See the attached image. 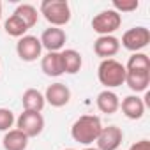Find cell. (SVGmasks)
Returning <instances> with one entry per match:
<instances>
[{
  "label": "cell",
  "mask_w": 150,
  "mask_h": 150,
  "mask_svg": "<svg viewBox=\"0 0 150 150\" xmlns=\"http://www.w3.org/2000/svg\"><path fill=\"white\" fill-rule=\"evenodd\" d=\"M39 14L44 16V20L51 27H64L71 21V6L67 0H42Z\"/></svg>",
  "instance_id": "3"
},
{
  "label": "cell",
  "mask_w": 150,
  "mask_h": 150,
  "mask_svg": "<svg viewBox=\"0 0 150 150\" xmlns=\"http://www.w3.org/2000/svg\"><path fill=\"white\" fill-rule=\"evenodd\" d=\"M129 150H150V141L148 139H139L129 146Z\"/></svg>",
  "instance_id": "24"
},
{
  "label": "cell",
  "mask_w": 150,
  "mask_h": 150,
  "mask_svg": "<svg viewBox=\"0 0 150 150\" xmlns=\"http://www.w3.org/2000/svg\"><path fill=\"white\" fill-rule=\"evenodd\" d=\"M16 129H20L25 136L35 138L44 131V117L37 111H27L23 110L21 115L16 118Z\"/></svg>",
  "instance_id": "5"
},
{
  "label": "cell",
  "mask_w": 150,
  "mask_h": 150,
  "mask_svg": "<svg viewBox=\"0 0 150 150\" xmlns=\"http://www.w3.org/2000/svg\"><path fill=\"white\" fill-rule=\"evenodd\" d=\"M4 30H6V34L7 35H11V37H23V35H27V32L30 30L27 25H25V21L20 18V16H16L14 13L6 20V23H4Z\"/></svg>",
  "instance_id": "19"
},
{
  "label": "cell",
  "mask_w": 150,
  "mask_h": 150,
  "mask_svg": "<svg viewBox=\"0 0 150 150\" xmlns=\"http://www.w3.org/2000/svg\"><path fill=\"white\" fill-rule=\"evenodd\" d=\"M41 69L46 76L50 78H58L64 74V65H62V57L60 51H50L41 58Z\"/></svg>",
  "instance_id": "13"
},
{
  "label": "cell",
  "mask_w": 150,
  "mask_h": 150,
  "mask_svg": "<svg viewBox=\"0 0 150 150\" xmlns=\"http://www.w3.org/2000/svg\"><path fill=\"white\" fill-rule=\"evenodd\" d=\"M101 129H103V124L97 115H81L72 124L71 136L74 141H78L81 145H90L97 139Z\"/></svg>",
  "instance_id": "1"
},
{
  "label": "cell",
  "mask_w": 150,
  "mask_h": 150,
  "mask_svg": "<svg viewBox=\"0 0 150 150\" xmlns=\"http://www.w3.org/2000/svg\"><path fill=\"white\" fill-rule=\"evenodd\" d=\"M39 41H41V46L44 50H48V53L50 51H62L64 46H65V41H67V34H65L64 28L50 27L42 32Z\"/></svg>",
  "instance_id": "9"
},
{
  "label": "cell",
  "mask_w": 150,
  "mask_h": 150,
  "mask_svg": "<svg viewBox=\"0 0 150 150\" xmlns=\"http://www.w3.org/2000/svg\"><path fill=\"white\" fill-rule=\"evenodd\" d=\"M122 25V14L113 9H104L92 18V28L99 35H113Z\"/></svg>",
  "instance_id": "4"
},
{
  "label": "cell",
  "mask_w": 150,
  "mask_h": 150,
  "mask_svg": "<svg viewBox=\"0 0 150 150\" xmlns=\"http://www.w3.org/2000/svg\"><path fill=\"white\" fill-rule=\"evenodd\" d=\"M21 104H23V110L27 111L41 113L46 106V99H44V94L39 92L37 88H27L21 96Z\"/></svg>",
  "instance_id": "17"
},
{
  "label": "cell",
  "mask_w": 150,
  "mask_h": 150,
  "mask_svg": "<svg viewBox=\"0 0 150 150\" xmlns=\"http://www.w3.org/2000/svg\"><path fill=\"white\" fill-rule=\"evenodd\" d=\"M83 150H97V148H94V146H85Z\"/></svg>",
  "instance_id": "25"
},
{
  "label": "cell",
  "mask_w": 150,
  "mask_h": 150,
  "mask_svg": "<svg viewBox=\"0 0 150 150\" xmlns=\"http://www.w3.org/2000/svg\"><path fill=\"white\" fill-rule=\"evenodd\" d=\"M64 150H74V148H64Z\"/></svg>",
  "instance_id": "27"
},
{
  "label": "cell",
  "mask_w": 150,
  "mask_h": 150,
  "mask_svg": "<svg viewBox=\"0 0 150 150\" xmlns=\"http://www.w3.org/2000/svg\"><path fill=\"white\" fill-rule=\"evenodd\" d=\"M14 14L20 16V18L25 21V25H27L28 28L35 27L37 21H39V11H37L32 4H20V6L16 7Z\"/></svg>",
  "instance_id": "20"
},
{
  "label": "cell",
  "mask_w": 150,
  "mask_h": 150,
  "mask_svg": "<svg viewBox=\"0 0 150 150\" xmlns=\"http://www.w3.org/2000/svg\"><path fill=\"white\" fill-rule=\"evenodd\" d=\"M111 6H113V11H117L118 14L132 13L139 7V0H113Z\"/></svg>",
  "instance_id": "22"
},
{
  "label": "cell",
  "mask_w": 150,
  "mask_h": 150,
  "mask_svg": "<svg viewBox=\"0 0 150 150\" xmlns=\"http://www.w3.org/2000/svg\"><path fill=\"white\" fill-rule=\"evenodd\" d=\"M148 42H150V30L146 27H132V28H129L122 35V41H120V44L125 50L132 51V53L141 51L143 48L148 46Z\"/></svg>",
  "instance_id": "6"
},
{
  "label": "cell",
  "mask_w": 150,
  "mask_h": 150,
  "mask_svg": "<svg viewBox=\"0 0 150 150\" xmlns=\"http://www.w3.org/2000/svg\"><path fill=\"white\" fill-rule=\"evenodd\" d=\"M28 136H25L20 129H11L2 138L4 150H27L28 146Z\"/></svg>",
  "instance_id": "18"
},
{
  "label": "cell",
  "mask_w": 150,
  "mask_h": 150,
  "mask_svg": "<svg viewBox=\"0 0 150 150\" xmlns=\"http://www.w3.org/2000/svg\"><path fill=\"white\" fill-rule=\"evenodd\" d=\"M44 99L48 104H51L53 108H62L65 104H69L71 101V90L67 85L57 81V83H51L46 92H44Z\"/></svg>",
  "instance_id": "10"
},
{
  "label": "cell",
  "mask_w": 150,
  "mask_h": 150,
  "mask_svg": "<svg viewBox=\"0 0 150 150\" xmlns=\"http://www.w3.org/2000/svg\"><path fill=\"white\" fill-rule=\"evenodd\" d=\"M0 20H2V2H0Z\"/></svg>",
  "instance_id": "26"
},
{
  "label": "cell",
  "mask_w": 150,
  "mask_h": 150,
  "mask_svg": "<svg viewBox=\"0 0 150 150\" xmlns=\"http://www.w3.org/2000/svg\"><path fill=\"white\" fill-rule=\"evenodd\" d=\"M60 57H62L64 74H76V72H80V69L83 65V57H81L80 51L72 50V48H67V50L60 51Z\"/></svg>",
  "instance_id": "16"
},
{
  "label": "cell",
  "mask_w": 150,
  "mask_h": 150,
  "mask_svg": "<svg viewBox=\"0 0 150 150\" xmlns=\"http://www.w3.org/2000/svg\"><path fill=\"white\" fill-rule=\"evenodd\" d=\"M96 104H97L99 111L106 113V115H113V113H117L120 110V99H118V96L113 90H106V88L103 92H99V96L96 99Z\"/></svg>",
  "instance_id": "15"
},
{
  "label": "cell",
  "mask_w": 150,
  "mask_h": 150,
  "mask_svg": "<svg viewBox=\"0 0 150 150\" xmlns=\"http://www.w3.org/2000/svg\"><path fill=\"white\" fill-rule=\"evenodd\" d=\"M16 53L23 62H35L37 58H41L42 46H41L39 37L28 35V34L20 37L16 42Z\"/></svg>",
  "instance_id": "7"
},
{
  "label": "cell",
  "mask_w": 150,
  "mask_h": 150,
  "mask_svg": "<svg viewBox=\"0 0 150 150\" xmlns=\"http://www.w3.org/2000/svg\"><path fill=\"white\" fill-rule=\"evenodd\" d=\"M97 78L106 90L122 87L125 83V65L115 58H106L97 67Z\"/></svg>",
  "instance_id": "2"
},
{
  "label": "cell",
  "mask_w": 150,
  "mask_h": 150,
  "mask_svg": "<svg viewBox=\"0 0 150 150\" xmlns=\"http://www.w3.org/2000/svg\"><path fill=\"white\" fill-rule=\"evenodd\" d=\"M125 85L132 92H146L150 85V71H127L125 69Z\"/></svg>",
  "instance_id": "14"
},
{
  "label": "cell",
  "mask_w": 150,
  "mask_h": 150,
  "mask_svg": "<svg viewBox=\"0 0 150 150\" xmlns=\"http://www.w3.org/2000/svg\"><path fill=\"white\" fill-rule=\"evenodd\" d=\"M118 51H120V39H117L115 35H99L94 41V53L103 60L113 58Z\"/></svg>",
  "instance_id": "11"
},
{
  "label": "cell",
  "mask_w": 150,
  "mask_h": 150,
  "mask_svg": "<svg viewBox=\"0 0 150 150\" xmlns=\"http://www.w3.org/2000/svg\"><path fill=\"white\" fill-rule=\"evenodd\" d=\"M124 141V131L118 125H108L103 127L96 143H97V150H118L120 145Z\"/></svg>",
  "instance_id": "8"
},
{
  "label": "cell",
  "mask_w": 150,
  "mask_h": 150,
  "mask_svg": "<svg viewBox=\"0 0 150 150\" xmlns=\"http://www.w3.org/2000/svg\"><path fill=\"white\" fill-rule=\"evenodd\" d=\"M14 122H16V118H14V113L11 110L0 108V131H2V132L11 131V127H13Z\"/></svg>",
  "instance_id": "23"
},
{
  "label": "cell",
  "mask_w": 150,
  "mask_h": 150,
  "mask_svg": "<svg viewBox=\"0 0 150 150\" xmlns=\"http://www.w3.org/2000/svg\"><path fill=\"white\" fill-rule=\"evenodd\" d=\"M120 108H122V113L129 118V120H139L143 115H145V103L141 97L136 96H127L122 99L120 103Z\"/></svg>",
  "instance_id": "12"
},
{
  "label": "cell",
  "mask_w": 150,
  "mask_h": 150,
  "mask_svg": "<svg viewBox=\"0 0 150 150\" xmlns=\"http://www.w3.org/2000/svg\"><path fill=\"white\" fill-rule=\"evenodd\" d=\"M125 69L127 71H150V58L146 53H132L125 64Z\"/></svg>",
  "instance_id": "21"
}]
</instances>
